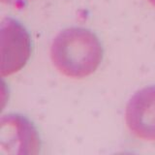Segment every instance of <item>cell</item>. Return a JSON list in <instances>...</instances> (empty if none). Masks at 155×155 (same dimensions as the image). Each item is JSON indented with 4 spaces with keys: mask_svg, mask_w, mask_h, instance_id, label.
Returning a JSON list of instances; mask_svg holds the SVG:
<instances>
[{
    "mask_svg": "<svg viewBox=\"0 0 155 155\" xmlns=\"http://www.w3.org/2000/svg\"><path fill=\"white\" fill-rule=\"evenodd\" d=\"M1 147L8 153H37L40 139L32 123L21 115L9 114L1 120Z\"/></svg>",
    "mask_w": 155,
    "mask_h": 155,
    "instance_id": "4",
    "label": "cell"
},
{
    "mask_svg": "<svg viewBox=\"0 0 155 155\" xmlns=\"http://www.w3.org/2000/svg\"><path fill=\"white\" fill-rule=\"evenodd\" d=\"M147 1L152 5L153 7H155V0H147Z\"/></svg>",
    "mask_w": 155,
    "mask_h": 155,
    "instance_id": "6",
    "label": "cell"
},
{
    "mask_svg": "<svg viewBox=\"0 0 155 155\" xmlns=\"http://www.w3.org/2000/svg\"><path fill=\"white\" fill-rule=\"evenodd\" d=\"M53 65L61 74L74 79L88 77L103 59V48L89 29L71 27L54 38L51 48Z\"/></svg>",
    "mask_w": 155,
    "mask_h": 155,
    "instance_id": "1",
    "label": "cell"
},
{
    "mask_svg": "<svg viewBox=\"0 0 155 155\" xmlns=\"http://www.w3.org/2000/svg\"><path fill=\"white\" fill-rule=\"evenodd\" d=\"M1 1L7 5H11L13 7L21 8L30 1V0H1Z\"/></svg>",
    "mask_w": 155,
    "mask_h": 155,
    "instance_id": "5",
    "label": "cell"
},
{
    "mask_svg": "<svg viewBox=\"0 0 155 155\" xmlns=\"http://www.w3.org/2000/svg\"><path fill=\"white\" fill-rule=\"evenodd\" d=\"M128 128L138 138L155 140V85L139 90L126 107Z\"/></svg>",
    "mask_w": 155,
    "mask_h": 155,
    "instance_id": "3",
    "label": "cell"
},
{
    "mask_svg": "<svg viewBox=\"0 0 155 155\" xmlns=\"http://www.w3.org/2000/svg\"><path fill=\"white\" fill-rule=\"evenodd\" d=\"M1 76L21 70L31 54V39L21 23L5 18L1 23Z\"/></svg>",
    "mask_w": 155,
    "mask_h": 155,
    "instance_id": "2",
    "label": "cell"
}]
</instances>
